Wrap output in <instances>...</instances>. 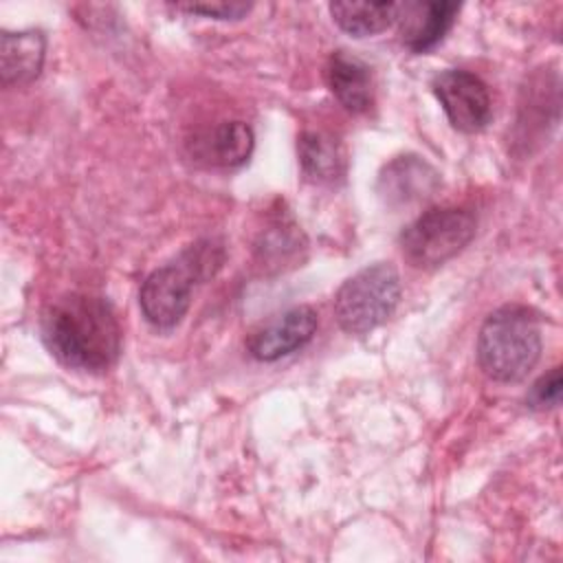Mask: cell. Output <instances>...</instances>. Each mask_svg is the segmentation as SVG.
I'll use <instances>...</instances> for the list:
<instances>
[{
    "instance_id": "cell-1",
    "label": "cell",
    "mask_w": 563,
    "mask_h": 563,
    "mask_svg": "<svg viewBox=\"0 0 563 563\" xmlns=\"http://www.w3.org/2000/svg\"><path fill=\"white\" fill-rule=\"evenodd\" d=\"M44 343L51 354L73 369L103 372L121 352V325L108 299L70 292L44 314Z\"/></svg>"
},
{
    "instance_id": "cell-2",
    "label": "cell",
    "mask_w": 563,
    "mask_h": 563,
    "mask_svg": "<svg viewBox=\"0 0 563 563\" xmlns=\"http://www.w3.org/2000/svg\"><path fill=\"white\" fill-rule=\"evenodd\" d=\"M222 264V251L211 242L187 246L176 260L152 271L139 290L145 319L156 328H174L189 310L194 286L211 277Z\"/></svg>"
},
{
    "instance_id": "cell-3",
    "label": "cell",
    "mask_w": 563,
    "mask_h": 563,
    "mask_svg": "<svg viewBox=\"0 0 563 563\" xmlns=\"http://www.w3.org/2000/svg\"><path fill=\"white\" fill-rule=\"evenodd\" d=\"M541 356V325L532 310L504 306L488 314L477 336V361L486 376L517 383Z\"/></svg>"
},
{
    "instance_id": "cell-4",
    "label": "cell",
    "mask_w": 563,
    "mask_h": 563,
    "mask_svg": "<svg viewBox=\"0 0 563 563\" xmlns=\"http://www.w3.org/2000/svg\"><path fill=\"white\" fill-rule=\"evenodd\" d=\"M400 301L398 271L387 262L361 268L334 295V317L350 334H365L385 323Z\"/></svg>"
},
{
    "instance_id": "cell-5",
    "label": "cell",
    "mask_w": 563,
    "mask_h": 563,
    "mask_svg": "<svg viewBox=\"0 0 563 563\" xmlns=\"http://www.w3.org/2000/svg\"><path fill=\"white\" fill-rule=\"evenodd\" d=\"M475 235V216L457 207H433L420 213L400 235L409 264L435 268L455 257Z\"/></svg>"
},
{
    "instance_id": "cell-6",
    "label": "cell",
    "mask_w": 563,
    "mask_h": 563,
    "mask_svg": "<svg viewBox=\"0 0 563 563\" xmlns=\"http://www.w3.org/2000/svg\"><path fill=\"white\" fill-rule=\"evenodd\" d=\"M431 88L455 130L473 134L490 123V95L477 75L462 68H446L433 77Z\"/></svg>"
},
{
    "instance_id": "cell-7",
    "label": "cell",
    "mask_w": 563,
    "mask_h": 563,
    "mask_svg": "<svg viewBox=\"0 0 563 563\" xmlns=\"http://www.w3.org/2000/svg\"><path fill=\"white\" fill-rule=\"evenodd\" d=\"M317 323L319 319L312 306L288 308L253 328L246 336V350L253 358L273 363L301 350L314 336Z\"/></svg>"
},
{
    "instance_id": "cell-8",
    "label": "cell",
    "mask_w": 563,
    "mask_h": 563,
    "mask_svg": "<svg viewBox=\"0 0 563 563\" xmlns=\"http://www.w3.org/2000/svg\"><path fill=\"white\" fill-rule=\"evenodd\" d=\"M440 187V174L420 156L391 158L378 174V194L391 209L409 207L431 198Z\"/></svg>"
},
{
    "instance_id": "cell-9",
    "label": "cell",
    "mask_w": 563,
    "mask_h": 563,
    "mask_svg": "<svg viewBox=\"0 0 563 563\" xmlns=\"http://www.w3.org/2000/svg\"><path fill=\"white\" fill-rule=\"evenodd\" d=\"M457 13H460V4L444 2V0L400 4L398 22H400L402 44L411 53L431 51L451 31Z\"/></svg>"
},
{
    "instance_id": "cell-10",
    "label": "cell",
    "mask_w": 563,
    "mask_h": 563,
    "mask_svg": "<svg viewBox=\"0 0 563 563\" xmlns=\"http://www.w3.org/2000/svg\"><path fill=\"white\" fill-rule=\"evenodd\" d=\"M255 145L253 130L242 121H224L198 134L191 154L207 167H240L249 161Z\"/></svg>"
},
{
    "instance_id": "cell-11",
    "label": "cell",
    "mask_w": 563,
    "mask_h": 563,
    "mask_svg": "<svg viewBox=\"0 0 563 563\" xmlns=\"http://www.w3.org/2000/svg\"><path fill=\"white\" fill-rule=\"evenodd\" d=\"M325 77L332 95L350 112H365L374 103V77L372 68L350 55L347 51H334L325 66Z\"/></svg>"
},
{
    "instance_id": "cell-12",
    "label": "cell",
    "mask_w": 563,
    "mask_h": 563,
    "mask_svg": "<svg viewBox=\"0 0 563 563\" xmlns=\"http://www.w3.org/2000/svg\"><path fill=\"white\" fill-rule=\"evenodd\" d=\"M46 55V40L42 31H2L0 37V79L4 86L31 84Z\"/></svg>"
},
{
    "instance_id": "cell-13",
    "label": "cell",
    "mask_w": 563,
    "mask_h": 563,
    "mask_svg": "<svg viewBox=\"0 0 563 563\" xmlns=\"http://www.w3.org/2000/svg\"><path fill=\"white\" fill-rule=\"evenodd\" d=\"M301 172L317 185H332L345 176L347 158L343 145L325 132H303L297 143Z\"/></svg>"
},
{
    "instance_id": "cell-14",
    "label": "cell",
    "mask_w": 563,
    "mask_h": 563,
    "mask_svg": "<svg viewBox=\"0 0 563 563\" xmlns=\"http://www.w3.org/2000/svg\"><path fill=\"white\" fill-rule=\"evenodd\" d=\"M400 2H332L330 15L354 37L376 35L398 22Z\"/></svg>"
},
{
    "instance_id": "cell-15",
    "label": "cell",
    "mask_w": 563,
    "mask_h": 563,
    "mask_svg": "<svg viewBox=\"0 0 563 563\" xmlns=\"http://www.w3.org/2000/svg\"><path fill=\"white\" fill-rule=\"evenodd\" d=\"M176 9L205 15V18H216V20H240L253 9V4L235 2V0L233 2H185V4H176Z\"/></svg>"
},
{
    "instance_id": "cell-16",
    "label": "cell",
    "mask_w": 563,
    "mask_h": 563,
    "mask_svg": "<svg viewBox=\"0 0 563 563\" xmlns=\"http://www.w3.org/2000/svg\"><path fill=\"white\" fill-rule=\"evenodd\" d=\"M559 398H561V372L559 367H554L532 385L528 402L532 407H552L559 402Z\"/></svg>"
}]
</instances>
